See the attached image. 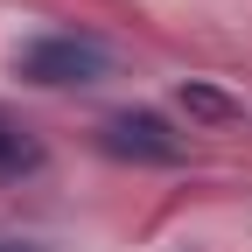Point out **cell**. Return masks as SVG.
Wrapping results in <instances>:
<instances>
[{
  "instance_id": "cell-4",
  "label": "cell",
  "mask_w": 252,
  "mask_h": 252,
  "mask_svg": "<svg viewBox=\"0 0 252 252\" xmlns=\"http://www.w3.org/2000/svg\"><path fill=\"white\" fill-rule=\"evenodd\" d=\"M182 105L203 112V119H231V98H224V91H210V84H182Z\"/></svg>"
},
{
  "instance_id": "cell-2",
  "label": "cell",
  "mask_w": 252,
  "mask_h": 252,
  "mask_svg": "<svg viewBox=\"0 0 252 252\" xmlns=\"http://www.w3.org/2000/svg\"><path fill=\"white\" fill-rule=\"evenodd\" d=\"M105 147L119 154V161H154V168H175L182 161V133H168V119H154V112L105 119Z\"/></svg>"
},
{
  "instance_id": "cell-3",
  "label": "cell",
  "mask_w": 252,
  "mask_h": 252,
  "mask_svg": "<svg viewBox=\"0 0 252 252\" xmlns=\"http://www.w3.org/2000/svg\"><path fill=\"white\" fill-rule=\"evenodd\" d=\"M35 161H42V147L0 119V175H21V168H35Z\"/></svg>"
},
{
  "instance_id": "cell-1",
  "label": "cell",
  "mask_w": 252,
  "mask_h": 252,
  "mask_svg": "<svg viewBox=\"0 0 252 252\" xmlns=\"http://www.w3.org/2000/svg\"><path fill=\"white\" fill-rule=\"evenodd\" d=\"M14 70L28 84H91V77L112 70V49L91 42V35H42L14 56Z\"/></svg>"
},
{
  "instance_id": "cell-5",
  "label": "cell",
  "mask_w": 252,
  "mask_h": 252,
  "mask_svg": "<svg viewBox=\"0 0 252 252\" xmlns=\"http://www.w3.org/2000/svg\"><path fill=\"white\" fill-rule=\"evenodd\" d=\"M0 252H21V245H0Z\"/></svg>"
}]
</instances>
